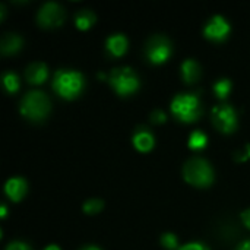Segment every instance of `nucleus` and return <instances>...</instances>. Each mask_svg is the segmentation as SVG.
<instances>
[{"label": "nucleus", "instance_id": "9b49d317", "mask_svg": "<svg viewBox=\"0 0 250 250\" xmlns=\"http://www.w3.org/2000/svg\"><path fill=\"white\" fill-rule=\"evenodd\" d=\"M133 144L139 151L146 152L154 146V136L146 129H139L133 136Z\"/></svg>", "mask_w": 250, "mask_h": 250}, {"label": "nucleus", "instance_id": "2eb2a0df", "mask_svg": "<svg viewBox=\"0 0 250 250\" xmlns=\"http://www.w3.org/2000/svg\"><path fill=\"white\" fill-rule=\"evenodd\" d=\"M21 44H22V40H21L18 35L7 34V35H4L3 40H1V51L6 53V54H7V53H13V51H16V50H19Z\"/></svg>", "mask_w": 250, "mask_h": 250}, {"label": "nucleus", "instance_id": "39448f33", "mask_svg": "<svg viewBox=\"0 0 250 250\" xmlns=\"http://www.w3.org/2000/svg\"><path fill=\"white\" fill-rule=\"evenodd\" d=\"M110 82L113 88L120 94V95H127L132 94L133 91L138 89L139 81L138 76L133 73L132 69L123 67V69H114L110 75Z\"/></svg>", "mask_w": 250, "mask_h": 250}, {"label": "nucleus", "instance_id": "bb28decb", "mask_svg": "<svg viewBox=\"0 0 250 250\" xmlns=\"http://www.w3.org/2000/svg\"><path fill=\"white\" fill-rule=\"evenodd\" d=\"M45 250H60V249H59L56 245H50V246H47V248H45Z\"/></svg>", "mask_w": 250, "mask_h": 250}, {"label": "nucleus", "instance_id": "aec40b11", "mask_svg": "<svg viewBox=\"0 0 250 250\" xmlns=\"http://www.w3.org/2000/svg\"><path fill=\"white\" fill-rule=\"evenodd\" d=\"M101 208H103V202H101L100 199H89V201L85 202V205H83V209H85L88 214L98 212Z\"/></svg>", "mask_w": 250, "mask_h": 250}, {"label": "nucleus", "instance_id": "f8f14e48", "mask_svg": "<svg viewBox=\"0 0 250 250\" xmlns=\"http://www.w3.org/2000/svg\"><path fill=\"white\" fill-rule=\"evenodd\" d=\"M127 47V40L125 35L117 34V35H111L107 40V50L113 54V56H122L126 51Z\"/></svg>", "mask_w": 250, "mask_h": 250}, {"label": "nucleus", "instance_id": "9d476101", "mask_svg": "<svg viewBox=\"0 0 250 250\" xmlns=\"http://www.w3.org/2000/svg\"><path fill=\"white\" fill-rule=\"evenodd\" d=\"M4 190L7 193V196L13 201H19L25 190H26V183L23 179H19V177H15V179H10L7 180L6 186H4Z\"/></svg>", "mask_w": 250, "mask_h": 250}, {"label": "nucleus", "instance_id": "1a4fd4ad", "mask_svg": "<svg viewBox=\"0 0 250 250\" xmlns=\"http://www.w3.org/2000/svg\"><path fill=\"white\" fill-rule=\"evenodd\" d=\"M229 31H230V25L227 23V21L223 16H218V15L214 16L208 22V25L205 26V35L208 38L217 40V41L226 38V35L229 34Z\"/></svg>", "mask_w": 250, "mask_h": 250}, {"label": "nucleus", "instance_id": "6ab92c4d", "mask_svg": "<svg viewBox=\"0 0 250 250\" xmlns=\"http://www.w3.org/2000/svg\"><path fill=\"white\" fill-rule=\"evenodd\" d=\"M230 89H231V83H230L229 79L218 81V82L214 85V91H215V94H217L220 98H226L227 94L230 92Z\"/></svg>", "mask_w": 250, "mask_h": 250}, {"label": "nucleus", "instance_id": "393cba45", "mask_svg": "<svg viewBox=\"0 0 250 250\" xmlns=\"http://www.w3.org/2000/svg\"><path fill=\"white\" fill-rule=\"evenodd\" d=\"M242 218H243L245 224H246V226L250 229V209H248L246 212H243V214H242Z\"/></svg>", "mask_w": 250, "mask_h": 250}, {"label": "nucleus", "instance_id": "a211bd4d", "mask_svg": "<svg viewBox=\"0 0 250 250\" xmlns=\"http://www.w3.org/2000/svg\"><path fill=\"white\" fill-rule=\"evenodd\" d=\"M3 83H4V86H6V89H7L9 92H15V91H18V88H19V79H18V76H16L15 73H12V72L4 73V76H3Z\"/></svg>", "mask_w": 250, "mask_h": 250}, {"label": "nucleus", "instance_id": "412c9836", "mask_svg": "<svg viewBox=\"0 0 250 250\" xmlns=\"http://www.w3.org/2000/svg\"><path fill=\"white\" fill-rule=\"evenodd\" d=\"M161 242H163V245H164L167 249H176V248H177V239H176V236L171 234V233H166V234L161 237Z\"/></svg>", "mask_w": 250, "mask_h": 250}, {"label": "nucleus", "instance_id": "423d86ee", "mask_svg": "<svg viewBox=\"0 0 250 250\" xmlns=\"http://www.w3.org/2000/svg\"><path fill=\"white\" fill-rule=\"evenodd\" d=\"M212 122L220 130L227 132V133L233 132L236 129V126H237L236 111L229 104L217 105V107L212 108Z\"/></svg>", "mask_w": 250, "mask_h": 250}, {"label": "nucleus", "instance_id": "f3484780", "mask_svg": "<svg viewBox=\"0 0 250 250\" xmlns=\"http://www.w3.org/2000/svg\"><path fill=\"white\" fill-rule=\"evenodd\" d=\"M205 145H207V136H205V133L196 130V132H193L190 135V138H189V146L192 149H201Z\"/></svg>", "mask_w": 250, "mask_h": 250}, {"label": "nucleus", "instance_id": "f257e3e1", "mask_svg": "<svg viewBox=\"0 0 250 250\" xmlns=\"http://www.w3.org/2000/svg\"><path fill=\"white\" fill-rule=\"evenodd\" d=\"M83 85V78L79 72L73 70H59L56 72L53 86L57 94L64 98H73L79 94Z\"/></svg>", "mask_w": 250, "mask_h": 250}, {"label": "nucleus", "instance_id": "0eeeda50", "mask_svg": "<svg viewBox=\"0 0 250 250\" xmlns=\"http://www.w3.org/2000/svg\"><path fill=\"white\" fill-rule=\"evenodd\" d=\"M171 54L170 42L164 37H155L146 47V56L152 63H163Z\"/></svg>", "mask_w": 250, "mask_h": 250}, {"label": "nucleus", "instance_id": "20e7f679", "mask_svg": "<svg viewBox=\"0 0 250 250\" xmlns=\"http://www.w3.org/2000/svg\"><path fill=\"white\" fill-rule=\"evenodd\" d=\"M185 179L196 186H207L212 182V168L202 158H193L185 166Z\"/></svg>", "mask_w": 250, "mask_h": 250}, {"label": "nucleus", "instance_id": "cd10ccee", "mask_svg": "<svg viewBox=\"0 0 250 250\" xmlns=\"http://www.w3.org/2000/svg\"><path fill=\"white\" fill-rule=\"evenodd\" d=\"M0 214H1V217L6 215V205H1V212H0Z\"/></svg>", "mask_w": 250, "mask_h": 250}, {"label": "nucleus", "instance_id": "4468645a", "mask_svg": "<svg viewBox=\"0 0 250 250\" xmlns=\"http://www.w3.org/2000/svg\"><path fill=\"white\" fill-rule=\"evenodd\" d=\"M182 72L186 82H195L199 76V66L195 60H186L182 66Z\"/></svg>", "mask_w": 250, "mask_h": 250}, {"label": "nucleus", "instance_id": "dca6fc26", "mask_svg": "<svg viewBox=\"0 0 250 250\" xmlns=\"http://www.w3.org/2000/svg\"><path fill=\"white\" fill-rule=\"evenodd\" d=\"M95 21V16L92 12L89 10H81L78 15H76V26L79 29H86L91 26V23H94Z\"/></svg>", "mask_w": 250, "mask_h": 250}, {"label": "nucleus", "instance_id": "b1692460", "mask_svg": "<svg viewBox=\"0 0 250 250\" xmlns=\"http://www.w3.org/2000/svg\"><path fill=\"white\" fill-rule=\"evenodd\" d=\"M152 120L157 122V123H163L166 120V114L163 111H154L152 113Z\"/></svg>", "mask_w": 250, "mask_h": 250}, {"label": "nucleus", "instance_id": "c85d7f7f", "mask_svg": "<svg viewBox=\"0 0 250 250\" xmlns=\"http://www.w3.org/2000/svg\"><path fill=\"white\" fill-rule=\"evenodd\" d=\"M83 250H100L98 248H95V246H88V248H85Z\"/></svg>", "mask_w": 250, "mask_h": 250}, {"label": "nucleus", "instance_id": "5701e85b", "mask_svg": "<svg viewBox=\"0 0 250 250\" xmlns=\"http://www.w3.org/2000/svg\"><path fill=\"white\" fill-rule=\"evenodd\" d=\"M6 250H31V249H29V246H28V245H25V243H22V242H13V243H10V245L7 246V249Z\"/></svg>", "mask_w": 250, "mask_h": 250}, {"label": "nucleus", "instance_id": "6e6552de", "mask_svg": "<svg viewBox=\"0 0 250 250\" xmlns=\"http://www.w3.org/2000/svg\"><path fill=\"white\" fill-rule=\"evenodd\" d=\"M63 16V9L57 3H45L38 12V22L42 26H54L62 23Z\"/></svg>", "mask_w": 250, "mask_h": 250}, {"label": "nucleus", "instance_id": "4be33fe9", "mask_svg": "<svg viewBox=\"0 0 250 250\" xmlns=\"http://www.w3.org/2000/svg\"><path fill=\"white\" fill-rule=\"evenodd\" d=\"M179 250H209L205 245L202 243H189V245H185L183 248H180Z\"/></svg>", "mask_w": 250, "mask_h": 250}, {"label": "nucleus", "instance_id": "ddd939ff", "mask_svg": "<svg viewBox=\"0 0 250 250\" xmlns=\"http://www.w3.org/2000/svg\"><path fill=\"white\" fill-rule=\"evenodd\" d=\"M47 78V67L42 63H34L26 69V79L31 83H41Z\"/></svg>", "mask_w": 250, "mask_h": 250}, {"label": "nucleus", "instance_id": "a878e982", "mask_svg": "<svg viewBox=\"0 0 250 250\" xmlns=\"http://www.w3.org/2000/svg\"><path fill=\"white\" fill-rule=\"evenodd\" d=\"M237 250H250V240H248V242H243V243L237 248Z\"/></svg>", "mask_w": 250, "mask_h": 250}, {"label": "nucleus", "instance_id": "f03ea898", "mask_svg": "<svg viewBox=\"0 0 250 250\" xmlns=\"http://www.w3.org/2000/svg\"><path fill=\"white\" fill-rule=\"evenodd\" d=\"M50 110V101L45 94L41 91H31L28 92L21 104V113L29 119L40 120L42 119Z\"/></svg>", "mask_w": 250, "mask_h": 250}, {"label": "nucleus", "instance_id": "7ed1b4c3", "mask_svg": "<svg viewBox=\"0 0 250 250\" xmlns=\"http://www.w3.org/2000/svg\"><path fill=\"white\" fill-rule=\"evenodd\" d=\"M171 111L182 122H195L201 114L198 95H195V94L177 95L171 103Z\"/></svg>", "mask_w": 250, "mask_h": 250}]
</instances>
